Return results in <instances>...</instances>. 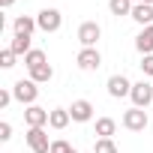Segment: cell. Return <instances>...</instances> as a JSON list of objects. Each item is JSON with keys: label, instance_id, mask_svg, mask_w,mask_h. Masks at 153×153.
I'll return each mask as SVG.
<instances>
[{"label": "cell", "instance_id": "6da1fadb", "mask_svg": "<svg viewBox=\"0 0 153 153\" xmlns=\"http://www.w3.org/2000/svg\"><path fill=\"white\" fill-rule=\"evenodd\" d=\"M12 96H15V102H21V105H36L39 84H36V81H30V78H21V81H15V84H12Z\"/></svg>", "mask_w": 153, "mask_h": 153}, {"label": "cell", "instance_id": "7a4b0ae2", "mask_svg": "<svg viewBox=\"0 0 153 153\" xmlns=\"http://www.w3.org/2000/svg\"><path fill=\"white\" fill-rule=\"evenodd\" d=\"M36 24H39V30L42 33H57L60 30V24H63V15H60V9H42L39 15H36Z\"/></svg>", "mask_w": 153, "mask_h": 153}, {"label": "cell", "instance_id": "3957f363", "mask_svg": "<svg viewBox=\"0 0 153 153\" xmlns=\"http://www.w3.org/2000/svg\"><path fill=\"white\" fill-rule=\"evenodd\" d=\"M48 117H51V111L42 108V105H27V108H24V123H27V129H45V126H48Z\"/></svg>", "mask_w": 153, "mask_h": 153}, {"label": "cell", "instance_id": "277c9868", "mask_svg": "<svg viewBox=\"0 0 153 153\" xmlns=\"http://www.w3.org/2000/svg\"><path fill=\"white\" fill-rule=\"evenodd\" d=\"M99 39H102V27H99L96 21H84V24L78 27V42H81V48H96Z\"/></svg>", "mask_w": 153, "mask_h": 153}, {"label": "cell", "instance_id": "5b68a950", "mask_svg": "<svg viewBox=\"0 0 153 153\" xmlns=\"http://www.w3.org/2000/svg\"><path fill=\"white\" fill-rule=\"evenodd\" d=\"M147 123H150V120H147V111H144V108H135V105H132L129 111H123V126H126L129 132H144Z\"/></svg>", "mask_w": 153, "mask_h": 153}, {"label": "cell", "instance_id": "8992f818", "mask_svg": "<svg viewBox=\"0 0 153 153\" xmlns=\"http://www.w3.org/2000/svg\"><path fill=\"white\" fill-rule=\"evenodd\" d=\"M75 63H78L81 72H96V69L102 66V54H99L96 48H81L78 57H75Z\"/></svg>", "mask_w": 153, "mask_h": 153}, {"label": "cell", "instance_id": "52a82bcc", "mask_svg": "<svg viewBox=\"0 0 153 153\" xmlns=\"http://www.w3.org/2000/svg\"><path fill=\"white\" fill-rule=\"evenodd\" d=\"M24 141H27V147L33 153H51V141H48V132L45 129H27Z\"/></svg>", "mask_w": 153, "mask_h": 153}, {"label": "cell", "instance_id": "ba28073f", "mask_svg": "<svg viewBox=\"0 0 153 153\" xmlns=\"http://www.w3.org/2000/svg\"><path fill=\"white\" fill-rule=\"evenodd\" d=\"M129 99H132V105H135V108H147V105L153 102V87H150L147 81H138V84H132Z\"/></svg>", "mask_w": 153, "mask_h": 153}, {"label": "cell", "instance_id": "9c48e42d", "mask_svg": "<svg viewBox=\"0 0 153 153\" xmlns=\"http://www.w3.org/2000/svg\"><path fill=\"white\" fill-rule=\"evenodd\" d=\"M105 87H108V96H114V99H123V96L132 93V81L126 78V75H111Z\"/></svg>", "mask_w": 153, "mask_h": 153}, {"label": "cell", "instance_id": "30bf717a", "mask_svg": "<svg viewBox=\"0 0 153 153\" xmlns=\"http://www.w3.org/2000/svg\"><path fill=\"white\" fill-rule=\"evenodd\" d=\"M69 114H72L75 123H90V120H93V105H90L87 99H75L72 108H69Z\"/></svg>", "mask_w": 153, "mask_h": 153}, {"label": "cell", "instance_id": "8fae6325", "mask_svg": "<svg viewBox=\"0 0 153 153\" xmlns=\"http://www.w3.org/2000/svg\"><path fill=\"white\" fill-rule=\"evenodd\" d=\"M129 18H132L135 24H141V27H150V24H153V6H147V3H135Z\"/></svg>", "mask_w": 153, "mask_h": 153}, {"label": "cell", "instance_id": "7c38bea8", "mask_svg": "<svg viewBox=\"0 0 153 153\" xmlns=\"http://www.w3.org/2000/svg\"><path fill=\"white\" fill-rule=\"evenodd\" d=\"M135 48L141 51V57L144 54H153V24L150 27H141V33L135 36Z\"/></svg>", "mask_w": 153, "mask_h": 153}, {"label": "cell", "instance_id": "4fadbf2b", "mask_svg": "<svg viewBox=\"0 0 153 153\" xmlns=\"http://www.w3.org/2000/svg\"><path fill=\"white\" fill-rule=\"evenodd\" d=\"M36 27H39V24H36V18H30V15H18V18L12 21V30H15V36H30Z\"/></svg>", "mask_w": 153, "mask_h": 153}, {"label": "cell", "instance_id": "5bb4252c", "mask_svg": "<svg viewBox=\"0 0 153 153\" xmlns=\"http://www.w3.org/2000/svg\"><path fill=\"white\" fill-rule=\"evenodd\" d=\"M69 120H72L69 108H51V117H48V126L60 132V129H66V126H69Z\"/></svg>", "mask_w": 153, "mask_h": 153}, {"label": "cell", "instance_id": "9a60e30c", "mask_svg": "<svg viewBox=\"0 0 153 153\" xmlns=\"http://www.w3.org/2000/svg\"><path fill=\"white\" fill-rule=\"evenodd\" d=\"M27 72H30V81H36V84H48V81L54 78V66H51V63H42V66L27 69Z\"/></svg>", "mask_w": 153, "mask_h": 153}, {"label": "cell", "instance_id": "2e32d148", "mask_svg": "<svg viewBox=\"0 0 153 153\" xmlns=\"http://www.w3.org/2000/svg\"><path fill=\"white\" fill-rule=\"evenodd\" d=\"M117 132V120H111V117H99L96 120V135L99 138H111Z\"/></svg>", "mask_w": 153, "mask_h": 153}, {"label": "cell", "instance_id": "e0dca14e", "mask_svg": "<svg viewBox=\"0 0 153 153\" xmlns=\"http://www.w3.org/2000/svg\"><path fill=\"white\" fill-rule=\"evenodd\" d=\"M132 0H108V9L111 15H132Z\"/></svg>", "mask_w": 153, "mask_h": 153}, {"label": "cell", "instance_id": "ac0fdd59", "mask_svg": "<svg viewBox=\"0 0 153 153\" xmlns=\"http://www.w3.org/2000/svg\"><path fill=\"white\" fill-rule=\"evenodd\" d=\"M9 48H12L15 54H24V57H27V54L33 51V48H30V36H12Z\"/></svg>", "mask_w": 153, "mask_h": 153}, {"label": "cell", "instance_id": "d6986e66", "mask_svg": "<svg viewBox=\"0 0 153 153\" xmlns=\"http://www.w3.org/2000/svg\"><path fill=\"white\" fill-rule=\"evenodd\" d=\"M42 63H48V57H45L42 48H33V51L24 57V66H27V69H36V66H42Z\"/></svg>", "mask_w": 153, "mask_h": 153}, {"label": "cell", "instance_id": "ffe728a7", "mask_svg": "<svg viewBox=\"0 0 153 153\" xmlns=\"http://www.w3.org/2000/svg\"><path fill=\"white\" fill-rule=\"evenodd\" d=\"M93 153H117L114 138H96L93 141Z\"/></svg>", "mask_w": 153, "mask_h": 153}, {"label": "cell", "instance_id": "44dd1931", "mask_svg": "<svg viewBox=\"0 0 153 153\" xmlns=\"http://www.w3.org/2000/svg\"><path fill=\"white\" fill-rule=\"evenodd\" d=\"M15 57H18V54H15L12 48H6L3 54H0V66H3V69H12V66H15Z\"/></svg>", "mask_w": 153, "mask_h": 153}, {"label": "cell", "instance_id": "7402d4cb", "mask_svg": "<svg viewBox=\"0 0 153 153\" xmlns=\"http://www.w3.org/2000/svg\"><path fill=\"white\" fill-rule=\"evenodd\" d=\"M138 66H141V72H144V78H153V54H144Z\"/></svg>", "mask_w": 153, "mask_h": 153}, {"label": "cell", "instance_id": "603a6c76", "mask_svg": "<svg viewBox=\"0 0 153 153\" xmlns=\"http://www.w3.org/2000/svg\"><path fill=\"white\" fill-rule=\"evenodd\" d=\"M75 147L69 144V141H63V138H57V141H51V153H72Z\"/></svg>", "mask_w": 153, "mask_h": 153}, {"label": "cell", "instance_id": "cb8c5ba5", "mask_svg": "<svg viewBox=\"0 0 153 153\" xmlns=\"http://www.w3.org/2000/svg\"><path fill=\"white\" fill-rule=\"evenodd\" d=\"M9 138H12V123L3 120V123H0V141H9Z\"/></svg>", "mask_w": 153, "mask_h": 153}, {"label": "cell", "instance_id": "d4e9b609", "mask_svg": "<svg viewBox=\"0 0 153 153\" xmlns=\"http://www.w3.org/2000/svg\"><path fill=\"white\" fill-rule=\"evenodd\" d=\"M15 96H12V90H0V108H9V102H12Z\"/></svg>", "mask_w": 153, "mask_h": 153}, {"label": "cell", "instance_id": "484cf974", "mask_svg": "<svg viewBox=\"0 0 153 153\" xmlns=\"http://www.w3.org/2000/svg\"><path fill=\"white\" fill-rule=\"evenodd\" d=\"M12 3H15V0H0V6H3V9H9Z\"/></svg>", "mask_w": 153, "mask_h": 153}, {"label": "cell", "instance_id": "4316f807", "mask_svg": "<svg viewBox=\"0 0 153 153\" xmlns=\"http://www.w3.org/2000/svg\"><path fill=\"white\" fill-rule=\"evenodd\" d=\"M132 3H147V6H153V0H132Z\"/></svg>", "mask_w": 153, "mask_h": 153}, {"label": "cell", "instance_id": "83f0119b", "mask_svg": "<svg viewBox=\"0 0 153 153\" xmlns=\"http://www.w3.org/2000/svg\"><path fill=\"white\" fill-rule=\"evenodd\" d=\"M72 153H78V150H72Z\"/></svg>", "mask_w": 153, "mask_h": 153}]
</instances>
